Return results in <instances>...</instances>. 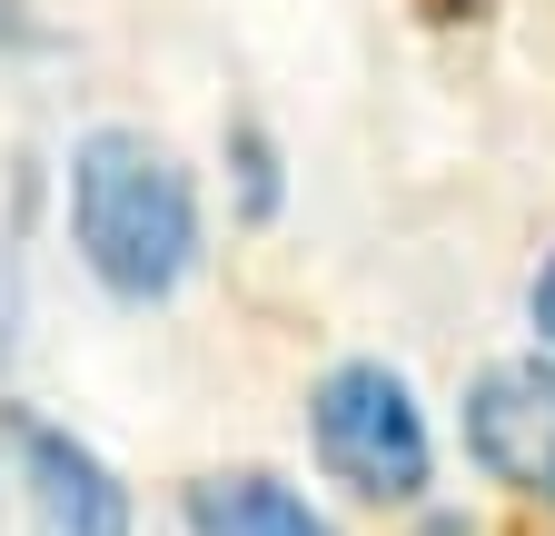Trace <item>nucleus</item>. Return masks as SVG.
Masks as SVG:
<instances>
[{
    "instance_id": "f257e3e1",
    "label": "nucleus",
    "mask_w": 555,
    "mask_h": 536,
    "mask_svg": "<svg viewBox=\"0 0 555 536\" xmlns=\"http://www.w3.org/2000/svg\"><path fill=\"white\" fill-rule=\"evenodd\" d=\"M69 248L129 308H159L198 268V189L150 129H90L69 150Z\"/></svg>"
},
{
    "instance_id": "f03ea898",
    "label": "nucleus",
    "mask_w": 555,
    "mask_h": 536,
    "mask_svg": "<svg viewBox=\"0 0 555 536\" xmlns=\"http://www.w3.org/2000/svg\"><path fill=\"white\" fill-rule=\"evenodd\" d=\"M308 447H318L327 477L347 497H367V507H416L427 477H437V427H427L416 387L387 358H347V368L318 378V397H308Z\"/></svg>"
},
{
    "instance_id": "7ed1b4c3",
    "label": "nucleus",
    "mask_w": 555,
    "mask_h": 536,
    "mask_svg": "<svg viewBox=\"0 0 555 536\" xmlns=\"http://www.w3.org/2000/svg\"><path fill=\"white\" fill-rule=\"evenodd\" d=\"M466 457L506 497L555 507V358H496L466 378Z\"/></svg>"
},
{
    "instance_id": "20e7f679",
    "label": "nucleus",
    "mask_w": 555,
    "mask_h": 536,
    "mask_svg": "<svg viewBox=\"0 0 555 536\" xmlns=\"http://www.w3.org/2000/svg\"><path fill=\"white\" fill-rule=\"evenodd\" d=\"M11 457H21V497L40 536H129V487L90 437L50 418H11Z\"/></svg>"
},
{
    "instance_id": "39448f33",
    "label": "nucleus",
    "mask_w": 555,
    "mask_h": 536,
    "mask_svg": "<svg viewBox=\"0 0 555 536\" xmlns=\"http://www.w3.org/2000/svg\"><path fill=\"white\" fill-rule=\"evenodd\" d=\"M189 536H337L288 477H268V467H219V477L189 487Z\"/></svg>"
},
{
    "instance_id": "423d86ee",
    "label": "nucleus",
    "mask_w": 555,
    "mask_h": 536,
    "mask_svg": "<svg viewBox=\"0 0 555 536\" xmlns=\"http://www.w3.org/2000/svg\"><path fill=\"white\" fill-rule=\"evenodd\" d=\"M229 169H238V209L248 219H278V209H288V159H278V140H268L258 119L229 129Z\"/></svg>"
},
{
    "instance_id": "0eeeda50",
    "label": "nucleus",
    "mask_w": 555,
    "mask_h": 536,
    "mask_svg": "<svg viewBox=\"0 0 555 536\" xmlns=\"http://www.w3.org/2000/svg\"><path fill=\"white\" fill-rule=\"evenodd\" d=\"M526 318H535V348L555 358V248H545V268H535V289H526Z\"/></svg>"
}]
</instances>
